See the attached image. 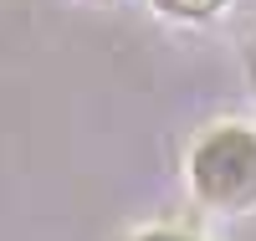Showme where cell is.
<instances>
[{
  "label": "cell",
  "instance_id": "obj_1",
  "mask_svg": "<svg viewBox=\"0 0 256 241\" xmlns=\"http://www.w3.org/2000/svg\"><path fill=\"white\" fill-rule=\"evenodd\" d=\"M190 190L210 210H256V128L216 123L190 144Z\"/></svg>",
  "mask_w": 256,
  "mask_h": 241
},
{
  "label": "cell",
  "instance_id": "obj_2",
  "mask_svg": "<svg viewBox=\"0 0 256 241\" xmlns=\"http://www.w3.org/2000/svg\"><path fill=\"white\" fill-rule=\"evenodd\" d=\"M226 6V0H154V11L169 16V21H210Z\"/></svg>",
  "mask_w": 256,
  "mask_h": 241
},
{
  "label": "cell",
  "instance_id": "obj_3",
  "mask_svg": "<svg viewBox=\"0 0 256 241\" xmlns=\"http://www.w3.org/2000/svg\"><path fill=\"white\" fill-rule=\"evenodd\" d=\"M128 241H195L184 231H144V236H128Z\"/></svg>",
  "mask_w": 256,
  "mask_h": 241
},
{
  "label": "cell",
  "instance_id": "obj_4",
  "mask_svg": "<svg viewBox=\"0 0 256 241\" xmlns=\"http://www.w3.org/2000/svg\"><path fill=\"white\" fill-rule=\"evenodd\" d=\"M246 67H251V82H256V36H251V47H246Z\"/></svg>",
  "mask_w": 256,
  "mask_h": 241
}]
</instances>
